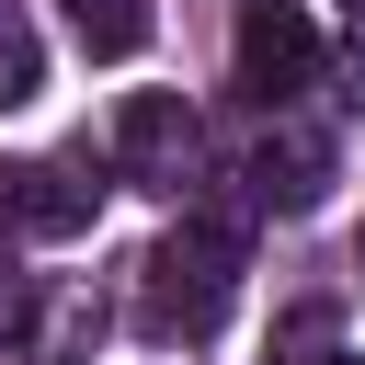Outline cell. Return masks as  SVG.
<instances>
[{
    "mask_svg": "<svg viewBox=\"0 0 365 365\" xmlns=\"http://www.w3.org/2000/svg\"><path fill=\"white\" fill-rule=\"evenodd\" d=\"M331 365H365V354H331Z\"/></svg>",
    "mask_w": 365,
    "mask_h": 365,
    "instance_id": "obj_8",
    "label": "cell"
},
{
    "mask_svg": "<svg viewBox=\"0 0 365 365\" xmlns=\"http://www.w3.org/2000/svg\"><path fill=\"white\" fill-rule=\"evenodd\" d=\"M68 23H80V46L91 57H137L160 23H148V0H68Z\"/></svg>",
    "mask_w": 365,
    "mask_h": 365,
    "instance_id": "obj_6",
    "label": "cell"
},
{
    "mask_svg": "<svg viewBox=\"0 0 365 365\" xmlns=\"http://www.w3.org/2000/svg\"><path fill=\"white\" fill-rule=\"evenodd\" d=\"M308 68H319V23L297 0H251L240 11V91L285 103V91H308Z\"/></svg>",
    "mask_w": 365,
    "mask_h": 365,
    "instance_id": "obj_3",
    "label": "cell"
},
{
    "mask_svg": "<svg viewBox=\"0 0 365 365\" xmlns=\"http://www.w3.org/2000/svg\"><path fill=\"white\" fill-rule=\"evenodd\" d=\"M114 171L148 182V194H182V171H194V114H182V91H125V103H114Z\"/></svg>",
    "mask_w": 365,
    "mask_h": 365,
    "instance_id": "obj_2",
    "label": "cell"
},
{
    "mask_svg": "<svg viewBox=\"0 0 365 365\" xmlns=\"http://www.w3.org/2000/svg\"><path fill=\"white\" fill-rule=\"evenodd\" d=\"M0 228H23V240H80V228H91V182L57 171V160H0Z\"/></svg>",
    "mask_w": 365,
    "mask_h": 365,
    "instance_id": "obj_4",
    "label": "cell"
},
{
    "mask_svg": "<svg viewBox=\"0 0 365 365\" xmlns=\"http://www.w3.org/2000/svg\"><path fill=\"white\" fill-rule=\"evenodd\" d=\"M331 194V137H308V125H285V137H262V205H285V217H308Z\"/></svg>",
    "mask_w": 365,
    "mask_h": 365,
    "instance_id": "obj_5",
    "label": "cell"
},
{
    "mask_svg": "<svg viewBox=\"0 0 365 365\" xmlns=\"http://www.w3.org/2000/svg\"><path fill=\"white\" fill-rule=\"evenodd\" d=\"M34 80H46V57H34V34L0 11V114H11V103H34Z\"/></svg>",
    "mask_w": 365,
    "mask_h": 365,
    "instance_id": "obj_7",
    "label": "cell"
},
{
    "mask_svg": "<svg viewBox=\"0 0 365 365\" xmlns=\"http://www.w3.org/2000/svg\"><path fill=\"white\" fill-rule=\"evenodd\" d=\"M240 297V240L228 228H171L148 251V285H137V331L148 342H205Z\"/></svg>",
    "mask_w": 365,
    "mask_h": 365,
    "instance_id": "obj_1",
    "label": "cell"
}]
</instances>
